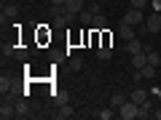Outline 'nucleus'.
Instances as JSON below:
<instances>
[{
	"mask_svg": "<svg viewBox=\"0 0 161 120\" xmlns=\"http://www.w3.org/2000/svg\"><path fill=\"white\" fill-rule=\"evenodd\" d=\"M140 115V104H134L132 99H126V102L118 107V118H124V120H134Z\"/></svg>",
	"mask_w": 161,
	"mask_h": 120,
	"instance_id": "f257e3e1",
	"label": "nucleus"
},
{
	"mask_svg": "<svg viewBox=\"0 0 161 120\" xmlns=\"http://www.w3.org/2000/svg\"><path fill=\"white\" fill-rule=\"evenodd\" d=\"M124 22L132 24V27H142L145 24V13L140 11V8H129V11L124 13Z\"/></svg>",
	"mask_w": 161,
	"mask_h": 120,
	"instance_id": "f03ea898",
	"label": "nucleus"
},
{
	"mask_svg": "<svg viewBox=\"0 0 161 120\" xmlns=\"http://www.w3.org/2000/svg\"><path fill=\"white\" fill-rule=\"evenodd\" d=\"M142 29L145 32H150V35H156V32H161V13H150V16H145V24H142Z\"/></svg>",
	"mask_w": 161,
	"mask_h": 120,
	"instance_id": "7ed1b4c3",
	"label": "nucleus"
},
{
	"mask_svg": "<svg viewBox=\"0 0 161 120\" xmlns=\"http://www.w3.org/2000/svg\"><path fill=\"white\" fill-rule=\"evenodd\" d=\"M118 35H121V40H124V43H126V40H134V38H137L134 27H132V24H126L124 19H121V24H118Z\"/></svg>",
	"mask_w": 161,
	"mask_h": 120,
	"instance_id": "20e7f679",
	"label": "nucleus"
},
{
	"mask_svg": "<svg viewBox=\"0 0 161 120\" xmlns=\"http://www.w3.org/2000/svg\"><path fill=\"white\" fill-rule=\"evenodd\" d=\"M124 48H126V53L132 56V53H140V51H145L148 46H145V43H142L140 38H134V40H126V46H124Z\"/></svg>",
	"mask_w": 161,
	"mask_h": 120,
	"instance_id": "39448f33",
	"label": "nucleus"
},
{
	"mask_svg": "<svg viewBox=\"0 0 161 120\" xmlns=\"http://www.w3.org/2000/svg\"><path fill=\"white\" fill-rule=\"evenodd\" d=\"M83 8H86V0H67L64 3V11L67 13H80Z\"/></svg>",
	"mask_w": 161,
	"mask_h": 120,
	"instance_id": "423d86ee",
	"label": "nucleus"
},
{
	"mask_svg": "<svg viewBox=\"0 0 161 120\" xmlns=\"http://www.w3.org/2000/svg\"><path fill=\"white\" fill-rule=\"evenodd\" d=\"M19 13V8H16V3H6V6H3V13H0V22L6 24V19H14Z\"/></svg>",
	"mask_w": 161,
	"mask_h": 120,
	"instance_id": "0eeeda50",
	"label": "nucleus"
},
{
	"mask_svg": "<svg viewBox=\"0 0 161 120\" xmlns=\"http://www.w3.org/2000/svg\"><path fill=\"white\" fill-rule=\"evenodd\" d=\"M129 99H132L134 104H142V102H148V99H150V91H142V88H134V91L129 93Z\"/></svg>",
	"mask_w": 161,
	"mask_h": 120,
	"instance_id": "6e6552de",
	"label": "nucleus"
},
{
	"mask_svg": "<svg viewBox=\"0 0 161 120\" xmlns=\"http://www.w3.org/2000/svg\"><path fill=\"white\" fill-rule=\"evenodd\" d=\"M148 64V53L140 51V53H132V69H142Z\"/></svg>",
	"mask_w": 161,
	"mask_h": 120,
	"instance_id": "1a4fd4ad",
	"label": "nucleus"
},
{
	"mask_svg": "<svg viewBox=\"0 0 161 120\" xmlns=\"http://www.w3.org/2000/svg\"><path fill=\"white\" fill-rule=\"evenodd\" d=\"M73 115H75L73 107H70V104H62V107L54 112V118H57V120H67V118H73Z\"/></svg>",
	"mask_w": 161,
	"mask_h": 120,
	"instance_id": "9d476101",
	"label": "nucleus"
},
{
	"mask_svg": "<svg viewBox=\"0 0 161 120\" xmlns=\"http://www.w3.org/2000/svg\"><path fill=\"white\" fill-rule=\"evenodd\" d=\"M0 118H3V120H11V118H16V107H11L8 102H3V107H0Z\"/></svg>",
	"mask_w": 161,
	"mask_h": 120,
	"instance_id": "9b49d317",
	"label": "nucleus"
},
{
	"mask_svg": "<svg viewBox=\"0 0 161 120\" xmlns=\"http://www.w3.org/2000/svg\"><path fill=\"white\" fill-rule=\"evenodd\" d=\"M150 115H153V96H150L148 102L140 104V115H137V118H150Z\"/></svg>",
	"mask_w": 161,
	"mask_h": 120,
	"instance_id": "f8f14e48",
	"label": "nucleus"
},
{
	"mask_svg": "<svg viewBox=\"0 0 161 120\" xmlns=\"http://www.w3.org/2000/svg\"><path fill=\"white\" fill-rule=\"evenodd\" d=\"M97 59H99V62H108V59H113V48H110L108 43H105V46H99V48H97Z\"/></svg>",
	"mask_w": 161,
	"mask_h": 120,
	"instance_id": "ddd939ff",
	"label": "nucleus"
},
{
	"mask_svg": "<svg viewBox=\"0 0 161 120\" xmlns=\"http://www.w3.org/2000/svg\"><path fill=\"white\" fill-rule=\"evenodd\" d=\"M105 27H108V16H102V13H97V16L92 19V29H97V32H102Z\"/></svg>",
	"mask_w": 161,
	"mask_h": 120,
	"instance_id": "4468645a",
	"label": "nucleus"
},
{
	"mask_svg": "<svg viewBox=\"0 0 161 120\" xmlns=\"http://www.w3.org/2000/svg\"><path fill=\"white\" fill-rule=\"evenodd\" d=\"M14 107H16V118H30V115H32V112H30V104H27V102H16Z\"/></svg>",
	"mask_w": 161,
	"mask_h": 120,
	"instance_id": "2eb2a0df",
	"label": "nucleus"
},
{
	"mask_svg": "<svg viewBox=\"0 0 161 120\" xmlns=\"http://www.w3.org/2000/svg\"><path fill=\"white\" fill-rule=\"evenodd\" d=\"M145 53H148V64H153V67H158V64H161V53H158V51L145 48Z\"/></svg>",
	"mask_w": 161,
	"mask_h": 120,
	"instance_id": "dca6fc26",
	"label": "nucleus"
},
{
	"mask_svg": "<svg viewBox=\"0 0 161 120\" xmlns=\"http://www.w3.org/2000/svg\"><path fill=\"white\" fill-rule=\"evenodd\" d=\"M16 51H19V46H14V43H3V59L16 56Z\"/></svg>",
	"mask_w": 161,
	"mask_h": 120,
	"instance_id": "f3484780",
	"label": "nucleus"
},
{
	"mask_svg": "<svg viewBox=\"0 0 161 120\" xmlns=\"http://www.w3.org/2000/svg\"><path fill=\"white\" fill-rule=\"evenodd\" d=\"M126 99H129V96H124V93H113V96H110V107H113V109H118L121 104L126 102Z\"/></svg>",
	"mask_w": 161,
	"mask_h": 120,
	"instance_id": "a211bd4d",
	"label": "nucleus"
},
{
	"mask_svg": "<svg viewBox=\"0 0 161 120\" xmlns=\"http://www.w3.org/2000/svg\"><path fill=\"white\" fill-rule=\"evenodd\" d=\"M92 19H94V13L89 11V8H83V11L78 13V22H80V24H92Z\"/></svg>",
	"mask_w": 161,
	"mask_h": 120,
	"instance_id": "6ab92c4d",
	"label": "nucleus"
},
{
	"mask_svg": "<svg viewBox=\"0 0 161 120\" xmlns=\"http://www.w3.org/2000/svg\"><path fill=\"white\" fill-rule=\"evenodd\" d=\"M11 88H14V83L6 78V75H3V78H0V91H3V96H6V93L11 91Z\"/></svg>",
	"mask_w": 161,
	"mask_h": 120,
	"instance_id": "aec40b11",
	"label": "nucleus"
},
{
	"mask_svg": "<svg viewBox=\"0 0 161 120\" xmlns=\"http://www.w3.org/2000/svg\"><path fill=\"white\" fill-rule=\"evenodd\" d=\"M70 69H73V72L83 69V59H80V56H73V59H70Z\"/></svg>",
	"mask_w": 161,
	"mask_h": 120,
	"instance_id": "412c9836",
	"label": "nucleus"
},
{
	"mask_svg": "<svg viewBox=\"0 0 161 120\" xmlns=\"http://www.w3.org/2000/svg\"><path fill=\"white\" fill-rule=\"evenodd\" d=\"M142 78H148V80L156 78V67H153V64H145V67H142Z\"/></svg>",
	"mask_w": 161,
	"mask_h": 120,
	"instance_id": "4be33fe9",
	"label": "nucleus"
},
{
	"mask_svg": "<svg viewBox=\"0 0 161 120\" xmlns=\"http://www.w3.org/2000/svg\"><path fill=\"white\" fill-rule=\"evenodd\" d=\"M97 118H99V120H110V118H113V107H108V109H99V112H97Z\"/></svg>",
	"mask_w": 161,
	"mask_h": 120,
	"instance_id": "5701e85b",
	"label": "nucleus"
},
{
	"mask_svg": "<svg viewBox=\"0 0 161 120\" xmlns=\"http://www.w3.org/2000/svg\"><path fill=\"white\" fill-rule=\"evenodd\" d=\"M148 3H150V0H129V6H132V8H140V11H142Z\"/></svg>",
	"mask_w": 161,
	"mask_h": 120,
	"instance_id": "b1692460",
	"label": "nucleus"
},
{
	"mask_svg": "<svg viewBox=\"0 0 161 120\" xmlns=\"http://www.w3.org/2000/svg\"><path fill=\"white\" fill-rule=\"evenodd\" d=\"M99 8H102V3H99V0H94L92 6H89V11H92L94 16H97V13H102V11H99Z\"/></svg>",
	"mask_w": 161,
	"mask_h": 120,
	"instance_id": "393cba45",
	"label": "nucleus"
},
{
	"mask_svg": "<svg viewBox=\"0 0 161 120\" xmlns=\"http://www.w3.org/2000/svg\"><path fill=\"white\" fill-rule=\"evenodd\" d=\"M150 8H153L156 13H161V0H150Z\"/></svg>",
	"mask_w": 161,
	"mask_h": 120,
	"instance_id": "a878e982",
	"label": "nucleus"
},
{
	"mask_svg": "<svg viewBox=\"0 0 161 120\" xmlns=\"http://www.w3.org/2000/svg\"><path fill=\"white\" fill-rule=\"evenodd\" d=\"M150 96H153V99H161V88L153 86V88H150Z\"/></svg>",
	"mask_w": 161,
	"mask_h": 120,
	"instance_id": "bb28decb",
	"label": "nucleus"
},
{
	"mask_svg": "<svg viewBox=\"0 0 161 120\" xmlns=\"http://www.w3.org/2000/svg\"><path fill=\"white\" fill-rule=\"evenodd\" d=\"M64 3L67 0H51V8H64Z\"/></svg>",
	"mask_w": 161,
	"mask_h": 120,
	"instance_id": "cd10ccee",
	"label": "nucleus"
},
{
	"mask_svg": "<svg viewBox=\"0 0 161 120\" xmlns=\"http://www.w3.org/2000/svg\"><path fill=\"white\" fill-rule=\"evenodd\" d=\"M57 104H59V107H62V104H67V96H64V93H57Z\"/></svg>",
	"mask_w": 161,
	"mask_h": 120,
	"instance_id": "c85d7f7f",
	"label": "nucleus"
},
{
	"mask_svg": "<svg viewBox=\"0 0 161 120\" xmlns=\"http://www.w3.org/2000/svg\"><path fill=\"white\" fill-rule=\"evenodd\" d=\"M150 118H156V120H161V109H153V115Z\"/></svg>",
	"mask_w": 161,
	"mask_h": 120,
	"instance_id": "c756f323",
	"label": "nucleus"
},
{
	"mask_svg": "<svg viewBox=\"0 0 161 120\" xmlns=\"http://www.w3.org/2000/svg\"><path fill=\"white\" fill-rule=\"evenodd\" d=\"M99 3H105V0H99Z\"/></svg>",
	"mask_w": 161,
	"mask_h": 120,
	"instance_id": "7c9ffc66",
	"label": "nucleus"
}]
</instances>
